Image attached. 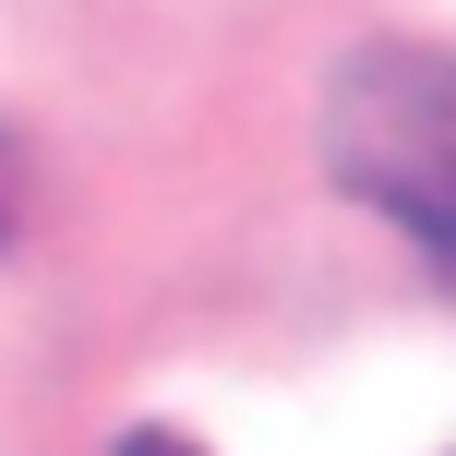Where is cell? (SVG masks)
Wrapping results in <instances>:
<instances>
[{
  "label": "cell",
  "instance_id": "7a4b0ae2",
  "mask_svg": "<svg viewBox=\"0 0 456 456\" xmlns=\"http://www.w3.org/2000/svg\"><path fill=\"white\" fill-rule=\"evenodd\" d=\"M120 456H205V444H192V433H133Z\"/></svg>",
  "mask_w": 456,
  "mask_h": 456
},
{
  "label": "cell",
  "instance_id": "6da1fadb",
  "mask_svg": "<svg viewBox=\"0 0 456 456\" xmlns=\"http://www.w3.org/2000/svg\"><path fill=\"white\" fill-rule=\"evenodd\" d=\"M324 157L409 240H444L456 228V72L433 48H409V37L337 61V85H324Z\"/></svg>",
  "mask_w": 456,
  "mask_h": 456
}]
</instances>
